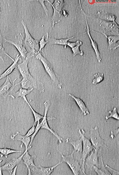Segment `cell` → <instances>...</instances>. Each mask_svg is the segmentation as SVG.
Here are the masks:
<instances>
[{
	"label": "cell",
	"mask_w": 119,
	"mask_h": 175,
	"mask_svg": "<svg viewBox=\"0 0 119 175\" xmlns=\"http://www.w3.org/2000/svg\"><path fill=\"white\" fill-rule=\"evenodd\" d=\"M21 23L24 28L25 34L24 42L25 48L28 53V57L31 59L39 53V40L34 39L30 34L27 25L22 19Z\"/></svg>",
	"instance_id": "obj_1"
},
{
	"label": "cell",
	"mask_w": 119,
	"mask_h": 175,
	"mask_svg": "<svg viewBox=\"0 0 119 175\" xmlns=\"http://www.w3.org/2000/svg\"><path fill=\"white\" fill-rule=\"evenodd\" d=\"M36 59L42 63L45 71L50 77L51 80L59 89H62L63 83L60 79L59 75L55 71L53 66L47 59L39 52L35 56Z\"/></svg>",
	"instance_id": "obj_2"
},
{
	"label": "cell",
	"mask_w": 119,
	"mask_h": 175,
	"mask_svg": "<svg viewBox=\"0 0 119 175\" xmlns=\"http://www.w3.org/2000/svg\"><path fill=\"white\" fill-rule=\"evenodd\" d=\"M44 105L45 107L44 114L43 118L40 121L41 125V129H46L49 131L57 138L59 143H61L63 140V138L50 127L48 122V121L49 120H52L56 118L55 117L53 116L47 117V113L50 106V98L44 102Z\"/></svg>",
	"instance_id": "obj_3"
},
{
	"label": "cell",
	"mask_w": 119,
	"mask_h": 175,
	"mask_svg": "<svg viewBox=\"0 0 119 175\" xmlns=\"http://www.w3.org/2000/svg\"><path fill=\"white\" fill-rule=\"evenodd\" d=\"M80 137L82 139V155L81 160L82 162V169L84 175H87L85 173L84 162L86 158L94 149L90 140L86 137L84 135L85 132L82 129L78 130Z\"/></svg>",
	"instance_id": "obj_4"
},
{
	"label": "cell",
	"mask_w": 119,
	"mask_h": 175,
	"mask_svg": "<svg viewBox=\"0 0 119 175\" xmlns=\"http://www.w3.org/2000/svg\"><path fill=\"white\" fill-rule=\"evenodd\" d=\"M21 84V88L26 89H35L39 92L44 93L45 87L41 81L34 77L31 74L26 77L22 78L21 80L16 83Z\"/></svg>",
	"instance_id": "obj_5"
},
{
	"label": "cell",
	"mask_w": 119,
	"mask_h": 175,
	"mask_svg": "<svg viewBox=\"0 0 119 175\" xmlns=\"http://www.w3.org/2000/svg\"><path fill=\"white\" fill-rule=\"evenodd\" d=\"M75 151L73 150L70 154L64 155L58 150L61 156L62 162L66 163L68 165L74 175H84L79 162L74 157Z\"/></svg>",
	"instance_id": "obj_6"
},
{
	"label": "cell",
	"mask_w": 119,
	"mask_h": 175,
	"mask_svg": "<svg viewBox=\"0 0 119 175\" xmlns=\"http://www.w3.org/2000/svg\"><path fill=\"white\" fill-rule=\"evenodd\" d=\"M99 25L101 34L119 35V25L115 21H107L99 19Z\"/></svg>",
	"instance_id": "obj_7"
},
{
	"label": "cell",
	"mask_w": 119,
	"mask_h": 175,
	"mask_svg": "<svg viewBox=\"0 0 119 175\" xmlns=\"http://www.w3.org/2000/svg\"><path fill=\"white\" fill-rule=\"evenodd\" d=\"M5 42L14 45L20 53L21 58L24 59L28 58V53L26 50L24 42V38L21 33L18 34L15 36L13 40L7 39L4 38Z\"/></svg>",
	"instance_id": "obj_8"
},
{
	"label": "cell",
	"mask_w": 119,
	"mask_h": 175,
	"mask_svg": "<svg viewBox=\"0 0 119 175\" xmlns=\"http://www.w3.org/2000/svg\"><path fill=\"white\" fill-rule=\"evenodd\" d=\"M46 1L51 5L53 9L51 21L52 27H53L55 24L59 23L61 21L65 2L64 0H55L52 3L48 0H46Z\"/></svg>",
	"instance_id": "obj_9"
},
{
	"label": "cell",
	"mask_w": 119,
	"mask_h": 175,
	"mask_svg": "<svg viewBox=\"0 0 119 175\" xmlns=\"http://www.w3.org/2000/svg\"><path fill=\"white\" fill-rule=\"evenodd\" d=\"M89 136L90 140L94 149L98 150L103 147L108 150V147L104 143V140L100 136L97 126L90 128Z\"/></svg>",
	"instance_id": "obj_10"
},
{
	"label": "cell",
	"mask_w": 119,
	"mask_h": 175,
	"mask_svg": "<svg viewBox=\"0 0 119 175\" xmlns=\"http://www.w3.org/2000/svg\"><path fill=\"white\" fill-rule=\"evenodd\" d=\"M102 150V148H100L98 150L94 148L86 157L84 165L88 169L92 170L93 166L99 168V156L101 153Z\"/></svg>",
	"instance_id": "obj_11"
},
{
	"label": "cell",
	"mask_w": 119,
	"mask_h": 175,
	"mask_svg": "<svg viewBox=\"0 0 119 175\" xmlns=\"http://www.w3.org/2000/svg\"><path fill=\"white\" fill-rule=\"evenodd\" d=\"M17 79V78H16L11 82V78L9 76L7 77L5 81L0 87V97L6 98L10 95V93L17 86L15 83Z\"/></svg>",
	"instance_id": "obj_12"
},
{
	"label": "cell",
	"mask_w": 119,
	"mask_h": 175,
	"mask_svg": "<svg viewBox=\"0 0 119 175\" xmlns=\"http://www.w3.org/2000/svg\"><path fill=\"white\" fill-rule=\"evenodd\" d=\"M62 161L59 162L57 164L50 167H44L41 165L31 167L30 170L31 175H50L58 166L61 164Z\"/></svg>",
	"instance_id": "obj_13"
},
{
	"label": "cell",
	"mask_w": 119,
	"mask_h": 175,
	"mask_svg": "<svg viewBox=\"0 0 119 175\" xmlns=\"http://www.w3.org/2000/svg\"><path fill=\"white\" fill-rule=\"evenodd\" d=\"M29 150L28 149L25 150L23 153L18 157L14 158L6 162L3 165L1 166L2 170L6 171L11 174L13 168L17 165H18L22 160V158L26 151Z\"/></svg>",
	"instance_id": "obj_14"
},
{
	"label": "cell",
	"mask_w": 119,
	"mask_h": 175,
	"mask_svg": "<svg viewBox=\"0 0 119 175\" xmlns=\"http://www.w3.org/2000/svg\"><path fill=\"white\" fill-rule=\"evenodd\" d=\"M82 11L85 17L86 28L87 29L86 33L87 34L89 38L91 43V45L95 52L97 61L99 63H100L102 59L101 57V54L99 50L98 44L93 39L91 36L90 34L89 28L88 23L86 14L83 8H82Z\"/></svg>",
	"instance_id": "obj_15"
},
{
	"label": "cell",
	"mask_w": 119,
	"mask_h": 175,
	"mask_svg": "<svg viewBox=\"0 0 119 175\" xmlns=\"http://www.w3.org/2000/svg\"><path fill=\"white\" fill-rule=\"evenodd\" d=\"M10 138L13 140L21 141L22 143L20 145V148H22L23 145H24L25 150L28 149V147L31 140V136H27L25 135H22L20 134L19 132L17 131L15 133L11 135Z\"/></svg>",
	"instance_id": "obj_16"
},
{
	"label": "cell",
	"mask_w": 119,
	"mask_h": 175,
	"mask_svg": "<svg viewBox=\"0 0 119 175\" xmlns=\"http://www.w3.org/2000/svg\"><path fill=\"white\" fill-rule=\"evenodd\" d=\"M37 156L35 155H31L29 153L28 150H27L23 155L22 159L23 163L27 167L28 170V175H31L30 168L31 167L35 166L34 160Z\"/></svg>",
	"instance_id": "obj_17"
},
{
	"label": "cell",
	"mask_w": 119,
	"mask_h": 175,
	"mask_svg": "<svg viewBox=\"0 0 119 175\" xmlns=\"http://www.w3.org/2000/svg\"><path fill=\"white\" fill-rule=\"evenodd\" d=\"M30 59L27 58L24 59L21 63L18 64L17 69L19 71L22 78L26 77L31 74L29 71L28 64Z\"/></svg>",
	"instance_id": "obj_18"
},
{
	"label": "cell",
	"mask_w": 119,
	"mask_h": 175,
	"mask_svg": "<svg viewBox=\"0 0 119 175\" xmlns=\"http://www.w3.org/2000/svg\"><path fill=\"white\" fill-rule=\"evenodd\" d=\"M22 58L20 54H17L13 63L1 74L0 75V80L8 76L15 69H17L18 62Z\"/></svg>",
	"instance_id": "obj_19"
},
{
	"label": "cell",
	"mask_w": 119,
	"mask_h": 175,
	"mask_svg": "<svg viewBox=\"0 0 119 175\" xmlns=\"http://www.w3.org/2000/svg\"><path fill=\"white\" fill-rule=\"evenodd\" d=\"M68 95L74 99L80 109L82 114L86 116L89 114V111L88 108L82 99L70 93Z\"/></svg>",
	"instance_id": "obj_20"
},
{
	"label": "cell",
	"mask_w": 119,
	"mask_h": 175,
	"mask_svg": "<svg viewBox=\"0 0 119 175\" xmlns=\"http://www.w3.org/2000/svg\"><path fill=\"white\" fill-rule=\"evenodd\" d=\"M102 35L104 36L108 39V48L112 50H115L119 47V35L107 36L105 34Z\"/></svg>",
	"instance_id": "obj_21"
},
{
	"label": "cell",
	"mask_w": 119,
	"mask_h": 175,
	"mask_svg": "<svg viewBox=\"0 0 119 175\" xmlns=\"http://www.w3.org/2000/svg\"><path fill=\"white\" fill-rule=\"evenodd\" d=\"M86 33V32H85L80 34L79 35L73 36L72 37L66 39H57L54 38L49 37L48 39V42L47 44L48 45H64V48H66L67 47V43L70 39L81 35H82Z\"/></svg>",
	"instance_id": "obj_22"
},
{
	"label": "cell",
	"mask_w": 119,
	"mask_h": 175,
	"mask_svg": "<svg viewBox=\"0 0 119 175\" xmlns=\"http://www.w3.org/2000/svg\"><path fill=\"white\" fill-rule=\"evenodd\" d=\"M65 142L71 144L75 151L79 153L82 151V141L81 138L79 139H76L72 138H68L66 139Z\"/></svg>",
	"instance_id": "obj_23"
},
{
	"label": "cell",
	"mask_w": 119,
	"mask_h": 175,
	"mask_svg": "<svg viewBox=\"0 0 119 175\" xmlns=\"http://www.w3.org/2000/svg\"><path fill=\"white\" fill-rule=\"evenodd\" d=\"M97 16L98 19L107 21H115L116 19V16L114 14L103 10L98 11Z\"/></svg>",
	"instance_id": "obj_24"
},
{
	"label": "cell",
	"mask_w": 119,
	"mask_h": 175,
	"mask_svg": "<svg viewBox=\"0 0 119 175\" xmlns=\"http://www.w3.org/2000/svg\"><path fill=\"white\" fill-rule=\"evenodd\" d=\"M34 89L33 88H32L28 89L21 88L17 91L14 92L12 94H10L9 96L14 99L17 98L19 97H21L22 98L30 93Z\"/></svg>",
	"instance_id": "obj_25"
},
{
	"label": "cell",
	"mask_w": 119,
	"mask_h": 175,
	"mask_svg": "<svg viewBox=\"0 0 119 175\" xmlns=\"http://www.w3.org/2000/svg\"><path fill=\"white\" fill-rule=\"evenodd\" d=\"M5 43L4 38L2 36L0 29V58L3 62H4L3 55L5 54L13 61L14 60V59L10 57L5 50L4 47Z\"/></svg>",
	"instance_id": "obj_26"
},
{
	"label": "cell",
	"mask_w": 119,
	"mask_h": 175,
	"mask_svg": "<svg viewBox=\"0 0 119 175\" xmlns=\"http://www.w3.org/2000/svg\"><path fill=\"white\" fill-rule=\"evenodd\" d=\"M22 98H23L24 101L27 104L31 110L34 119V121L33 124H36L37 123V122L41 121L43 118V115H42L38 112H36L33 109L30 103L29 102L26 97V96H24Z\"/></svg>",
	"instance_id": "obj_27"
},
{
	"label": "cell",
	"mask_w": 119,
	"mask_h": 175,
	"mask_svg": "<svg viewBox=\"0 0 119 175\" xmlns=\"http://www.w3.org/2000/svg\"><path fill=\"white\" fill-rule=\"evenodd\" d=\"M22 152V151L21 150H13L4 147V148H0V156L1 157L4 156L6 158H7L8 155L10 154Z\"/></svg>",
	"instance_id": "obj_28"
},
{
	"label": "cell",
	"mask_w": 119,
	"mask_h": 175,
	"mask_svg": "<svg viewBox=\"0 0 119 175\" xmlns=\"http://www.w3.org/2000/svg\"><path fill=\"white\" fill-rule=\"evenodd\" d=\"M49 37V33L47 32L46 38H45L44 35H43L41 39L39 40V52L41 53L42 52H44L45 46L48 43Z\"/></svg>",
	"instance_id": "obj_29"
},
{
	"label": "cell",
	"mask_w": 119,
	"mask_h": 175,
	"mask_svg": "<svg viewBox=\"0 0 119 175\" xmlns=\"http://www.w3.org/2000/svg\"><path fill=\"white\" fill-rule=\"evenodd\" d=\"M112 118L116 120H119V113L117 107H114L112 110H110L108 112V114L105 117V119L107 120L109 118Z\"/></svg>",
	"instance_id": "obj_30"
},
{
	"label": "cell",
	"mask_w": 119,
	"mask_h": 175,
	"mask_svg": "<svg viewBox=\"0 0 119 175\" xmlns=\"http://www.w3.org/2000/svg\"><path fill=\"white\" fill-rule=\"evenodd\" d=\"M41 125L40 121L37 122L36 124L35 131L33 133L31 136V140L28 147V149L29 150L32 147V144L33 141L38 133L41 129Z\"/></svg>",
	"instance_id": "obj_31"
},
{
	"label": "cell",
	"mask_w": 119,
	"mask_h": 175,
	"mask_svg": "<svg viewBox=\"0 0 119 175\" xmlns=\"http://www.w3.org/2000/svg\"><path fill=\"white\" fill-rule=\"evenodd\" d=\"M94 78L93 79L92 83L95 85L102 82L104 80V74L102 73H97L94 74Z\"/></svg>",
	"instance_id": "obj_32"
},
{
	"label": "cell",
	"mask_w": 119,
	"mask_h": 175,
	"mask_svg": "<svg viewBox=\"0 0 119 175\" xmlns=\"http://www.w3.org/2000/svg\"><path fill=\"white\" fill-rule=\"evenodd\" d=\"M82 42L80 41L79 43L77 45L71 48V50L72 52L73 56L75 57L78 54H79L82 56L84 54V53L82 50H80V47L82 45Z\"/></svg>",
	"instance_id": "obj_33"
},
{
	"label": "cell",
	"mask_w": 119,
	"mask_h": 175,
	"mask_svg": "<svg viewBox=\"0 0 119 175\" xmlns=\"http://www.w3.org/2000/svg\"><path fill=\"white\" fill-rule=\"evenodd\" d=\"M105 166L106 169L111 175H119V171L112 169L107 165L106 164Z\"/></svg>",
	"instance_id": "obj_34"
},
{
	"label": "cell",
	"mask_w": 119,
	"mask_h": 175,
	"mask_svg": "<svg viewBox=\"0 0 119 175\" xmlns=\"http://www.w3.org/2000/svg\"><path fill=\"white\" fill-rule=\"evenodd\" d=\"M92 170L95 171L98 175H107V174L102 169L98 168L95 166H93Z\"/></svg>",
	"instance_id": "obj_35"
},
{
	"label": "cell",
	"mask_w": 119,
	"mask_h": 175,
	"mask_svg": "<svg viewBox=\"0 0 119 175\" xmlns=\"http://www.w3.org/2000/svg\"><path fill=\"white\" fill-rule=\"evenodd\" d=\"M37 1H38L39 2L41 5L42 7H43V9L44 10V11L46 14V15L48 16V13L49 12V10L47 8L45 4V1H46V0H37Z\"/></svg>",
	"instance_id": "obj_36"
},
{
	"label": "cell",
	"mask_w": 119,
	"mask_h": 175,
	"mask_svg": "<svg viewBox=\"0 0 119 175\" xmlns=\"http://www.w3.org/2000/svg\"><path fill=\"white\" fill-rule=\"evenodd\" d=\"M36 124L37 123L33 124V126L28 130L25 136H30L35 131Z\"/></svg>",
	"instance_id": "obj_37"
},
{
	"label": "cell",
	"mask_w": 119,
	"mask_h": 175,
	"mask_svg": "<svg viewBox=\"0 0 119 175\" xmlns=\"http://www.w3.org/2000/svg\"><path fill=\"white\" fill-rule=\"evenodd\" d=\"M119 127L114 130L112 131L111 132V134L110 135V137L112 139H114L119 133Z\"/></svg>",
	"instance_id": "obj_38"
},
{
	"label": "cell",
	"mask_w": 119,
	"mask_h": 175,
	"mask_svg": "<svg viewBox=\"0 0 119 175\" xmlns=\"http://www.w3.org/2000/svg\"><path fill=\"white\" fill-rule=\"evenodd\" d=\"M80 40H77L75 42H70L68 41L67 46H69L71 48L77 45L80 42Z\"/></svg>",
	"instance_id": "obj_39"
},
{
	"label": "cell",
	"mask_w": 119,
	"mask_h": 175,
	"mask_svg": "<svg viewBox=\"0 0 119 175\" xmlns=\"http://www.w3.org/2000/svg\"><path fill=\"white\" fill-rule=\"evenodd\" d=\"M18 165H16L13 169L11 174L12 175H16V171Z\"/></svg>",
	"instance_id": "obj_40"
},
{
	"label": "cell",
	"mask_w": 119,
	"mask_h": 175,
	"mask_svg": "<svg viewBox=\"0 0 119 175\" xmlns=\"http://www.w3.org/2000/svg\"><path fill=\"white\" fill-rule=\"evenodd\" d=\"M69 12L68 11L64 9L62 12V14H63L65 16L67 17L69 15Z\"/></svg>",
	"instance_id": "obj_41"
},
{
	"label": "cell",
	"mask_w": 119,
	"mask_h": 175,
	"mask_svg": "<svg viewBox=\"0 0 119 175\" xmlns=\"http://www.w3.org/2000/svg\"><path fill=\"white\" fill-rule=\"evenodd\" d=\"M2 161V159L0 160V175H3L2 173V170L1 168V163Z\"/></svg>",
	"instance_id": "obj_42"
},
{
	"label": "cell",
	"mask_w": 119,
	"mask_h": 175,
	"mask_svg": "<svg viewBox=\"0 0 119 175\" xmlns=\"http://www.w3.org/2000/svg\"><path fill=\"white\" fill-rule=\"evenodd\" d=\"M1 11V7L0 6V12Z\"/></svg>",
	"instance_id": "obj_43"
}]
</instances>
